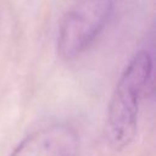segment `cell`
I'll list each match as a JSON object with an SVG mask.
<instances>
[{
	"instance_id": "1",
	"label": "cell",
	"mask_w": 156,
	"mask_h": 156,
	"mask_svg": "<svg viewBox=\"0 0 156 156\" xmlns=\"http://www.w3.org/2000/svg\"><path fill=\"white\" fill-rule=\"evenodd\" d=\"M151 74L152 57L146 50H140L132 57L116 84L106 118V138L116 150L127 146L135 136L139 105Z\"/></svg>"
},
{
	"instance_id": "2",
	"label": "cell",
	"mask_w": 156,
	"mask_h": 156,
	"mask_svg": "<svg viewBox=\"0 0 156 156\" xmlns=\"http://www.w3.org/2000/svg\"><path fill=\"white\" fill-rule=\"evenodd\" d=\"M112 6V0H82L68 10L58 24V55L73 60L85 51L106 26Z\"/></svg>"
},
{
	"instance_id": "3",
	"label": "cell",
	"mask_w": 156,
	"mask_h": 156,
	"mask_svg": "<svg viewBox=\"0 0 156 156\" xmlns=\"http://www.w3.org/2000/svg\"><path fill=\"white\" fill-rule=\"evenodd\" d=\"M77 132L67 124H51L27 135L10 156H78Z\"/></svg>"
}]
</instances>
